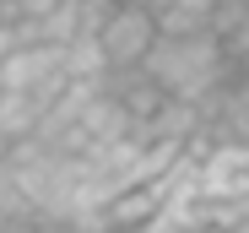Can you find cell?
Wrapping results in <instances>:
<instances>
[{"mask_svg":"<svg viewBox=\"0 0 249 233\" xmlns=\"http://www.w3.org/2000/svg\"><path fill=\"white\" fill-rule=\"evenodd\" d=\"M152 44H157V22L136 6H114L108 22L98 27V49H103L108 71H136Z\"/></svg>","mask_w":249,"mask_h":233,"instance_id":"obj_3","label":"cell"},{"mask_svg":"<svg viewBox=\"0 0 249 233\" xmlns=\"http://www.w3.org/2000/svg\"><path fill=\"white\" fill-rule=\"evenodd\" d=\"M17 222H33V206H27V196H22L11 163L0 158V228H17Z\"/></svg>","mask_w":249,"mask_h":233,"instance_id":"obj_7","label":"cell"},{"mask_svg":"<svg viewBox=\"0 0 249 233\" xmlns=\"http://www.w3.org/2000/svg\"><path fill=\"white\" fill-rule=\"evenodd\" d=\"M0 92H38V98H60L65 92V65L60 44H17L0 65Z\"/></svg>","mask_w":249,"mask_h":233,"instance_id":"obj_2","label":"cell"},{"mask_svg":"<svg viewBox=\"0 0 249 233\" xmlns=\"http://www.w3.org/2000/svg\"><path fill=\"white\" fill-rule=\"evenodd\" d=\"M141 71L157 82L162 98H179V103H200L212 98L228 82V54L217 44V33H195V38H157L146 49Z\"/></svg>","mask_w":249,"mask_h":233,"instance_id":"obj_1","label":"cell"},{"mask_svg":"<svg viewBox=\"0 0 249 233\" xmlns=\"http://www.w3.org/2000/svg\"><path fill=\"white\" fill-rule=\"evenodd\" d=\"M244 212H249V196H244Z\"/></svg>","mask_w":249,"mask_h":233,"instance_id":"obj_11","label":"cell"},{"mask_svg":"<svg viewBox=\"0 0 249 233\" xmlns=\"http://www.w3.org/2000/svg\"><path fill=\"white\" fill-rule=\"evenodd\" d=\"M54 98H38V92H0V136L6 141H27L38 136Z\"/></svg>","mask_w":249,"mask_h":233,"instance_id":"obj_4","label":"cell"},{"mask_svg":"<svg viewBox=\"0 0 249 233\" xmlns=\"http://www.w3.org/2000/svg\"><path fill=\"white\" fill-rule=\"evenodd\" d=\"M212 0H168L152 22H157V38H195V33H212Z\"/></svg>","mask_w":249,"mask_h":233,"instance_id":"obj_5","label":"cell"},{"mask_svg":"<svg viewBox=\"0 0 249 233\" xmlns=\"http://www.w3.org/2000/svg\"><path fill=\"white\" fill-rule=\"evenodd\" d=\"M212 6H217V11H222V6H249V0H212Z\"/></svg>","mask_w":249,"mask_h":233,"instance_id":"obj_9","label":"cell"},{"mask_svg":"<svg viewBox=\"0 0 249 233\" xmlns=\"http://www.w3.org/2000/svg\"><path fill=\"white\" fill-rule=\"evenodd\" d=\"M6 152H11V141H6V136H0V158H6Z\"/></svg>","mask_w":249,"mask_h":233,"instance_id":"obj_10","label":"cell"},{"mask_svg":"<svg viewBox=\"0 0 249 233\" xmlns=\"http://www.w3.org/2000/svg\"><path fill=\"white\" fill-rule=\"evenodd\" d=\"M119 6H136V11H146V17H157L162 6H168V0H119Z\"/></svg>","mask_w":249,"mask_h":233,"instance_id":"obj_8","label":"cell"},{"mask_svg":"<svg viewBox=\"0 0 249 233\" xmlns=\"http://www.w3.org/2000/svg\"><path fill=\"white\" fill-rule=\"evenodd\" d=\"M60 65H65V82H103L108 76V60L98 49V38H71V44H60Z\"/></svg>","mask_w":249,"mask_h":233,"instance_id":"obj_6","label":"cell"}]
</instances>
